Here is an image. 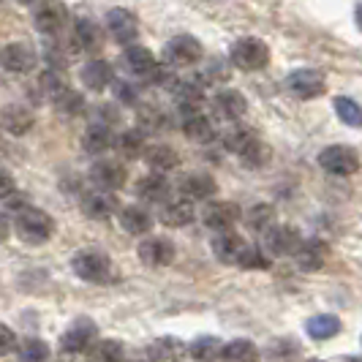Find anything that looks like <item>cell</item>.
Returning a JSON list of instances; mask_svg holds the SVG:
<instances>
[{
  "instance_id": "cell-45",
  "label": "cell",
  "mask_w": 362,
  "mask_h": 362,
  "mask_svg": "<svg viewBox=\"0 0 362 362\" xmlns=\"http://www.w3.org/2000/svg\"><path fill=\"white\" fill-rule=\"evenodd\" d=\"M115 101L128 104V107L139 104V82H134V79H117L115 82Z\"/></svg>"
},
{
  "instance_id": "cell-10",
  "label": "cell",
  "mask_w": 362,
  "mask_h": 362,
  "mask_svg": "<svg viewBox=\"0 0 362 362\" xmlns=\"http://www.w3.org/2000/svg\"><path fill=\"white\" fill-rule=\"evenodd\" d=\"M240 218V207L232 202H210L202 210V223L213 232H229Z\"/></svg>"
},
{
  "instance_id": "cell-27",
  "label": "cell",
  "mask_w": 362,
  "mask_h": 362,
  "mask_svg": "<svg viewBox=\"0 0 362 362\" xmlns=\"http://www.w3.org/2000/svg\"><path fill=\"white\" fill-rule=\"evenodd\" d=\"M120 223H123V229H126L128 235H147L150 232V226H153V218L147 213L145 207H139V204H128L123 207V213H120Z\"/></svg>"
},
{
  "instance_id": "cell-5",
  "label": "cell",
  "mask_w": 362,
  "mask_h": 362,
  "mask_svg": "<svg viewBox=\"0 0 362 362\" xmlns=\"http://www.w3.org/2000/svg\"><path fill=\"white\" fill-rule=\"evenodd\" d=\"M95 338H98V327L93 325L90 319H76L66 332H63V338H60V351L63 354H88L90 351V346L95 344Z\"/></svg>"
},
{
  "instance_id": "cell-55",
  "label": "cell",
  "mask_w": 362,
  "mask_h": 362,
  "mask_svg": "<svg viewBox=\"0 0 362 362\" xmlns=\"http://www.w3.org/2000/svg\"><path fill=\"white\" fill-rule=\"evenodd\" d=\"M308 362H322V360H308Z\"/></svg>"
},
{
  "instance_id": "cell-33",
  "label": "cell",
  "mask_w": 362,
  "mask_h": 362,
  "mask_svg": "<svg viewBox=\"0 0 362 362\" xmlns=\"http://www.w3.org/2000/svg\"><path fill=\"white\" fill-rule=\"evenodd\" d=\"M305 329H308V335L313 341H329V338H335L341 332V322L335 316H329V313H319V316L308 319Z\"/></svg>"
},
{
  "instance_id": "cell-49",
  "label": "cell",
  "mask_w": 362,
  "mask_h": 362,
  "mask_svg": "<svg viewBox=\"0 0 362 362\" xmlns=\"http://www.w3.org/2000/svg\"><path fill=\"white\" fill-rule=\"evenodd\" d=\"M14 346H17V335H14V329L6 325H0V357H6L8 351H14Z\"/></svg>"
},
{
  "instance_id": "cell-50",
  "label": "cell",
  "mask_w": 362,
  "mask_h": 362,
  "mask_svg": "<svg viewBox=\"0 0 362 362\" xmlns=\"http://www.w3.org/2000/svg\"><path fill=\"white\" fill-rule=\"evenodd\" d=\"M14 191H17V180L6 169H0V199H8Z\"/></svg>"
},
{
  "instance_id": "cell-1",
  "label": "cell",
  "mask_w": 362,
  "mask_h": 362,
  "mask_svg": "<svg viewBox=\"0 0 362 362\" xmlns=\"http://www.w3.org/2000/svg\"><path fill=\"white\" fill-rule=\"evenodd\" d=\"M17 235L30 243V245H38V243H47L54 232L52 218L47 216L44 210H36V207H25L22 213H17Z\"/></svg>"
},
{
  "instance_id": "cell-36",
  "label": "cell",
  "mask_w": 362,
  "mask_h": 362,
  "mask_svg": "<svg viewBox=\"0 0 362 362\" xmlns=\"http://www.w3.org/2000/svg\"><path fill=\"white\" fill-rule=\"evenodd\" d=\"M88 362H123V344L120 341H95L88 351Z\"/></svg>"
},
{
  "instance_id": "cell-34",
  "label": "cell",
  "mask_w": 362,
  "mask_h": 362,
  "mask_svg": "<svg viewBox=\"0 0 362 362\" xmlns=\"http://www.w3.org/2000/svg\"><path fill=\"white\" fill-rule=\"evenodd\" d=\"M243 221H245V226L248 229H254V232H267L272 223H275V207L272 204H254V207H248L245 210V216H243Z\"/></svg>"
},
{
  "instance_id": "cell-18",
  "label": "cell",
  "mask_w": 362,
  "mask_h": 362,
  "mask_svg": "<svg viewBox=\"0 0 362 362\" xmlns=\"http://www.w3.org/2000/svg\"><path fill=\"white\" fill-rule=\"evenodd\" d=\"M180 120H182V134H185L188 139L199 142V145L210 142V139L216 136V123H213L202 109L188 112V115H180Z\"/></svg>"
},
{
  "instance_id": "cell-28",
  "label": "cell",
  "mask_w": 362,
  "mask_h": 362,
  "mask_svg": "<svg viewBox=\"0 0 362 362\" xmlns=\"http://www.w3.org/2000/svg\"><path fill=\"white\" fill-rule=\"evenodd\" d=\"M82 145L90 156H98V153H107L109 147L115 145V134L109 126H101V123H90L85 136H82Z\"/></svg>"
},
{
  "instance_id": "cell-37",
  "label": "cell",
  "mask_w": 362,
  "mask_h": 362,
  "mask_svg": "<svg viewBox=\"0 0 362 362\" xmlns=\"http://www.w3.org/2000/svg\"><path fill=\"white\" fill-rule=\"evenodd\" d=\"M254 142H256V134L251 131V128L235 126L223 134V147H226L229 153H235V156H243Z\"/></svg>"
},
{
  "instance_id": "cell-40",
  "label": "cell",
  "mask_w": 362,
  "mask_h": 362,
  "mask_svg": "<svg viewBox=\"0 0 362 362\" xmlns=\"http://www.w3.org/2000/svg\"><path fill=\"white\" fill-rule=\"evenodd\" d=\"M264 354H267L270 362H297L300 346L294 344V341H289V338H278V341H272V344L267 346Z\"/></svg>"
},
{
  "instance_id": "cell-26",
  "label": "cell",
  "mask_w": 362,
  "mask_h": 362,
  "mask_svg": "<svg viewBox=\"0 0 362 362\" xmlns=\"http://www.w3.org/2000/svg\"><path fill=\"white\" fill-rule=\"evenodd\" d=\"M194 204L191 199H172L161 207V223L166 226H188L194 221Z\"/></svg>"
},
{
  "instance_id": "cell-47",
  "label": "cell",
  "mask_w": 362,
  "mask_h": 362,
  "mask_svg": "<svg viewBox=\"0 0 362 362\" xmlns=\"http://www.w3.org/2000/svg\"><path fill=\"white\" fill-rule=\"evenodd\" d=\"M38 88L47 93L49 98H54V95H60V93L66 90V82H63V76H60V71H44L41 76H38Z\"/></svg>"
},
{
  "instance_id": "cell-25",
  "label": "cell",
  "mask_w": 362,
  "mask_h": 362,
  "mask_svg": "<svg viewBox=\"0 0 362 362\" xmlns=\"http://www.w3.org/2000/svg\"><path fill=\"white\" fill-rule=\"evenodd\" d=\"M123 63H126L128 71L136 74V76H147V74H150L153 69H156V66H158L156 54L150 52L147 47H139V44L128 47L126 52H123Z\"/></svg>"
},
{
  "instance_id": "cell-39",
  "label": "cell",
  "mask_w": 362,
  "mask_h": 362,
  "mask_svg": "<svg viewBox=\"0 0 362 362\" xmlns=\"http://www.w3.org/2000/svg\"><path fill=\"white\" fill-rule=\"evenodd\" d=\"M52 101H54V109H57L63 117H76V115L85 112V95L71 90V88H66L60 95H54Z\"/></svg>"
},
{
  "instance_id": "cell-44",
  "label": "cell",
  "mask_w": 362,
  "mask_h": 362,
  "mask_svg": "<svg viewBox=\"0 0 362 362\" xmlns=\"http://www.w3.org/2000/svg\"><path fill=\"white\" fill-rule=\"evenodd\" d=\"M237 264H240L243 270H267V267H270L267 254H264L262 248H254V245H245V251H243Z\"/></svg>"
},
{
  "instance_id": "cell-4",
  "label": "cell",
  "mask_w": 362,
  "mask_h": 362,
  "mask_svg": "<svg viewBox=\"0 0 362 362\" xmlns=\"http://www.w3.org/2000/svg\"><path fill=\"white\" fill-rule=\"evenodd\" d=\"M319 166L325 169L327 175H335V177H349L360 169V156L357 150L346 145H332L319 153Z\"/></svg>"
},
{
  "instance_id": "cell-52",
  "label": "cell",
  "mask_w": 362,
  "mask_h": 362,
  "mask_svg": "<svg viewBox=\"0 0 362 362\" xmlns=\"http://www.w3.org/2000/svg\"><path fill=\"white\" fill-rule=\"evenodd\" d=\"M357 25H360V30H362V3L357 6Z\"/></svg>"
},
{
  "instance_id": "cell-31",
  "label": "cell",
  "mask_w": 362,
  "mask_h": 362,
  "mask_svg": "<svg viewBox=\"0 0 362 362\" xmlns=\"http://www.w3.org/2000/svg\"><path fill=\"white\" fill-rule=\"evenodd\" d=\"M145 161L147 166H153V172H172L177 163H180V158H177V153L172 150L169 145H153L145 150Z\"/></svg>"
},
{
  "instance_id": "cell-30",
  "label": "cell",
  "mask_w": 362,
  "mask_h": 362,
  "mask_svg": "<svg viewBox=\"0 0 362 362\" xmlns=\"http://www.w3.org/2000/svg\"><path fill=\"white\" fill-rule=\"evenodd\" d=\"M136 194L139 199L145 202H163L169 197V182L161 172H153V175H145L142 180L136 182Z\"/></svg>"
},
{
  "instance_id": "cell-7",
  "label": "cell",
  "mask_w": 362,
  "mask_h": 362,
  "mask_svg": "<svg viewBox=\"0 0 362 362\" xmlns=\"http://www.w3.org/2000/svg\"><path fill=\"white\" fill-rule=\"evenodd\" d=\"M202 54H204V49H202L199 41L194 36H185V33L169 38L163 47V57L169 66H194L202 60Z\"/></svg>"
},
{
  "instance_id": "cell-42",
  "label": "cell",
  "mask_w": 362,
  "mask_h": 362,
  "mask_svg": "<svg viewBox=\"0 0 362 362\" xmlns=\"http://www.w3.org/2000/svg\"><path fill=\"white\" fill-rule=\"evenodd\" d=\"M19 354V362H47L49 357V349L44 341H38V338H25L17 349Z\"/></svg>"
},
{
  "instance_id": "cell-23",
  "label": "cell",
  "mask_w": 362,
  "mask_h": 362,
  "mask_svg": "<svg viewBox=\"0 0 362 362\" xmlns=\"http://www.w3.org/2000/svg\"><path fill=\"white\" fill-rule=\"evenodd\" d=\"M112 79H115L112 66H109L107 60H101V57H93L90 63H85V69H82V82H85V88H90V90H95V93L109 88Z\"/></svg>"
},
{
  "instance_id": "cell-15",
  "label": "cell",
  "mask_w": 362,
  "mask_h": 362,
  "mask_svg": "<svg viewBox=\"0 0 362 362\" xmlns=\"http://www.w3.org/2000/svg\"><path fill=\"white\" fill-rule=\"evenodd\" d=\"M139 259L147 267H166L175 262V245L166 237H147L139 245Z\"/></svg>"
},
{
  "instance_id": "cell-16",
  "label": "cell",
  "mask_w": 362,
  "mask_h": 362,
  "mask_svg": "<svg viewBox=\"0 0 362 362\" xmlns=\"http://www.w3.org/2000/svg\"><path fill=\"white\" fill-rule=\"evenodd\" d=\"M0 66L11 74H28L36 66V52L28 44H8L0 49Z\"/></svg>"
},
{
  "instance_id": "cell-12",
  "label": "cell",
  "mask_w": 362,
  "mask_h": 362,
  "mask_svg": "<svg viewBox=\"0 0 362 362\" xmlns=\"http://www.w3.org/2000/svg\"><path fill=\"white\" fill-rule=\"evenodd\" d=\"M107 30L117 44H131L139 36V19L128 8H112L107 14Z\"/></svg>"
},
{
  "instance_id": "cell-53",
  "label": "cell",
  "mask_w": 362,
  "mask_h": 362,
  "mask_svg": "<svg viewBox=\"0 0 362 362\" xmlns=\"http://www.w3.org/2000/svg\"><path fill=\"white\" fill-rule=\"evenodd\" d=\"M344 362H362V360H360V357H346Z\"/></svg>"
},
{
  "instance_id": "cell-13",
  "label": "cell",
  "mask_w": 362,
  "mask_h": 362,
  "mask_svg": "<svg viewBox=\"0 0 362 362\" xmlns=\"http://www.w3.org/2000/svg\"><path fill=\"white\" fill-rule=\"evenodd\" d=\"M117 210H120V202H117V197L112 191H101L98 188V191H90V194L82 197V213L93 218V221H107Z\"/></svg>"
},
{
  "instance_id": "cell-6",
  "label": "cell",
  "mask_w": 362,
  "mask_h": 362,
  "mask_svg": "<svg viewBox=\"0 0 362 362\" xmlns=\"http://www.w3.org/2000/svg\"><path fill=\"white\" fill-rule=\"evenodd\" d=\"M33 22H36V28L41 33L54 36V33H60L66 28L69 8H66L63 0H41L36 6V11H33Z\"/></svg>"
},
{
  "instance_id": "cell-21",
  "label": "cell",
  "mask_w": 362,
  "mask_h": 362,
  "mask_svg": "<svg viewBox=\"0 0 362 362\" xmlns=\"http://www.w3.org/2000/svg\"><path fill=\"white\" fill-rule=\"evenodd\" d=\"M185 354H188V346L182 344V341H177V338H172V335L158 338L156 344L147 349L150 362H182Z\"/></svg>"
},
{
  "instance_id": "cell-20",
  "label": "cell",
  "mask_w": 362,
  "mask_h": 362,
  "mask_svg": "<svg viewBox=\"0 0 362 362\" xmlns=\"http://www.w3.org/2000/svg\"><path fill=\"white\" fill-rule=\"evenodd\" d=\"M213 109L223 120H240L245 115V109H248V101L240 90H221L213 98Z\"/></svg>"
},
{
  "instance_id": "cell-9",
  "label": "cell",
  "mask_w": 362,
  "mask_h": 362,
  "mask_svg": "<svg viewBox=\"0 0 362 362\" xmlns=\"http://www.w3.org/2000/svg\"><path fill=\"white\" fill-rule=\"evenodd\" d=\"M286 88H289L294 98L310 101V98L325 93V76L319 71H313V69H297V71H291L286 76Z\"/></svg>"
},
{
  "instance_id": "cell-29",
  "label": "cell",
  "mask_w": 362,
  "mask_h": 362,
  "mask_svg": "<svg viewBox=\"0 0 362 362\" xmlns=\"http://www.w3.org/2000/svg\"><path fill=\"white\" fill-rule=\"evenodd\" d=\"M0 126L6 128L8 134H14V136H22V134H28L33 128V115H30V109L25 107H6L3 117H0Z\"/></svg>"
},
{
  "instance_id": "cell-22",
  "label": "cell",
  "mask_w": 362,
  "mask_h": 362,
  "mask_svg": "<svg viewBox=\"0 0 362 362\" xmlns=\"http://www.w3.org/2000/svg\"><path fill=\"white\" fill-rule=\"evenodd\" d=\"M243 251H245L243 237L232 235V232H218V237L213 240V254H216V259L223 262V264H237Z\"/></svg>"
},
{
  "instance_id": "cell-35",
  "label": "cell",
  "mask_w": 362,
  "mask_h": 362,
  "mask_svg": "<svg viewBox=\"0 0 362 362\" xmlns=\"http://www.w3.org/2000/svg\"><path fill=\"white\" fill-rule=\"evenodd\" d=\"M221 360L223 362H259V349H256L251 341H245V338H237V341L223 346Z\"/></svg>"
},
{
  "instance_id": "cell-8",
  "label": "cell",
  "mask_w": 362,
  "mask_h": 362,
  "mask_svg": "<svg viewBox=\"0 0 362 362\" xmlns=\"http://www.w3.org/2000/svg\"><path fill=\"white\" fill-rule=\"evenodd\" d=\"M300 243H303V240L297 235V229L281 226V223H272L270 229L264 232V240H262L264 251L270 256H294L297 248H300Z\"/></svg>"
},
{
  "instance_id": "cell-17",
  "label": "cell",
  "mask_w": 362,
  "mask_h": 362,
  "mask_svg": "<svg viewBox=\"0 0 362 362\" xmlns=\"http://www.w3.org/2000/svg\"><path fill=\"white\" fill-rule=\"evenodd\" d=\"M297 264L303 267V270H319V267H325V262L329 259V245H327L325 240H319V237H310V240H303L300 243V248H297Z\"/></svg>"
},
{
  "instance_id": "cell-41",
  "label": "cell",
  "mask_w": 362,
  "mask_h": 362,
  "mask_svg": "<svg viewBox=\"0 0 362 362\" xmlns=\"http://www.w3.org/2000/svg\"><path fill=\"white\" fill-rule=\"evenodd\" d=\"M335 115L341 117V123L351 128H362V107L351 98H335Z\"/></svg>"
},
{
  "instance_id": "cell-51",
  "label": "cell",
  "mask_w": 362,
  "mask_h": 362,
  "mask_svg": "<svg viewBox=\"0 0 362 362\" xmlns=\"http://www.w3.org/2000/svg\"><path fill=\"white\" fill-rule=\"evenodd\" d=\"M8 232H11V223H8V216L6 213H0V243L8 237Z\"/></svg>"
},
{
  "instance_id": "cell-19",
  "label": "cell",
  "mask_w": 362,
  "mask_h": 362,
  "mask_svg": "<svg viewBox=\"0 0 362 362\" xmlns=\"http://www.w3.org/2000/svg\"><path fill=\"white\" fill-rule=\"evenodd\" d=\"M90 180L101 188V191H117L126 182V166L115 161H98L90 169Z\"/></svg>"
},
{
  "instance_id": "cell-54",
  "label": "cell",
  "mask_w": 362,
  "mask_h": 362,
  "mask_svg": "<svg viewBox=\"0 0 362 362\" xmlns=\"http://www.w3.org/2000/svg\"><path fill=\"white\" fill-rule=\"evenodd\" d=\"M19 3H28V6H30V3H36V0H19Z\"/></svg>"
},
{
  "instance_id": "cell-3",
  "label": "cell",
  "mask_w": 362,
  "mask_h": 362,
  "mask_svg": "<svg viewBox=\"0 0 362 362\" xmlns=\"http://www.w3.org/2000/svg\"><path fill=\"white\" fill-rule=\"evenodd\" d=\"M71 267L74 272L82 278V281H88V284H104L109 281V275H112V262H109V256L104 251H79V254L71 259Z\"/></svg>"
},
{
  "instance_id": "cell-32",
  "label": "cell",
  "mask_w": 362,
  "mask_h": 362,
  "mask_svg": "<svg viewBox=\"0 0 362 362\" xmlns=\"http://www.w3.org/2000/svg\"><path fill=\"white\" fill-rule=\"evenodd\" d=\"M188 354L197 362H216L223 354V346L216 335H199L194 344L188 346Z\"/></svg>"
},
{
  "instance_id": "cell-43",
  "label": "cell",
  "mask_w": 362,
  "mask_h": 362,
  "mask_svg": "<svg viewBox=\"0 0 362 362\" xmlns=\"http://www.w3.org/2000/svg\"><path fill=\"white\" fill-rule=\"evenodd\" d=\"M163 112L156 107H142L139 109V115H136V123H139V131H145V134H156V131H161L163 128Z\"/></svg>"
},
{
  "instance_id": "cell-24",
  "label": "cell",
  "mask_w": 362,
  "mask_h": 362,
  "mask_svg": "<svg viewBox=\"0 0 362 362\" xmlns=\"http://www.w3.org/2000/svg\"><path fill=\"white\" fill-rule=\"evenodd\" d=\"M180 191L185 199H210L213 194L218 191L216 180L210 177V175H204V172H197V175H188V177H182L180 180Z\"/></svg>"
},
{
  "instance_id": "cell-2",
  "label": "cell",
  "mask_w": 362,
  "mask_h": 362,
  "mask_svg": "<svg viewBox=\"0 0 362 362\" xmlns=\"http://www.w3.org/2000/svg\"><path fill=\"white\" fill-rule=\"evenodd\" d=\"M229 60L240 71H259L270 63V49L259 38H240L229 52Z\"/></svg>"
},
{
  "instance_id": "cell-48",
  "label": "cell",
  "mask_w": 362,
  "mask_h": 362,
  "mask_svg": "<svg viewBox=\"0 0 362 362\" xmlns=\"http://www.w3.org/2000/svg\"><path fill=\"white\" fill-rule=\"evenodd\" d=\"M175 66H169V63H161V66H156L153 71L145 76L147 85H153V88H161V85H175L172 79H175V74H172Z\"/></svg>"
},
{
  "instance_id": "cell-11",
  "label": "cell",
  "mask_w": 362,
  "mask_h": 362,
  "mask_svg": "<svg viewBox=\"0 0 362 362\" xmlns=\"http://www.w3.org/2000/svg\"><path fill=\"white\" fill-rule=\"evenodd\" d=\"M172 95H175V101H177L180 115L197 112V109H202V101H204V82H202L199 76L177 79V82L172 85Z\"/></svg>"
},
{
  "instance_id": "cell-46",
  "label": "cell",
  "mask_w": 362,
  "mask_h": 362,
  "mask_svg": "<svg viewBox=\"0 0 362 362\" xmlns=\"http://www.w3.org/2000/svg\"><path fill=\"white\" fill-rule=\"evenodd\" d=\"M240 158L245 161V166H251V169H262L264 163L270 161V150H267V145H264V142H259V139H256L254 145L248 147V150H245Z\"/></svg>"
},
{
  "instance_id": "cell-14",
  "label": "cell",
  "mask_w": 362,
  "mask_h": 362,
  "mask_svg": "<svg viewBox=\"0 0 362 362\" xmlns=\"http://www.w3.org/2000/svg\"><path fill=\"white\" fill-rule=\"evenodd\" d=\"M104 44V36H101V28L90 22V19H79L74 25V33H71V49L74 52H85L93 54L101 49Z\"/></svg>"
},
{
  "instance_id": "cell-38",
  "label": "cell",
  "mask_w": 362,
  "mask_h": 362,
  "mask_svg": "<svg viewBox=\"0 0 362 362\" xmlns=\"http://www.w3.org/2000/svg\"><path fill=\"white\" fill-rule=\"evenodd\" d=\"M115 147H117L126 158H139V156H145V131H139V128L123 131V134L117 136V145Z\"/></svg>"
}]
</instances>
